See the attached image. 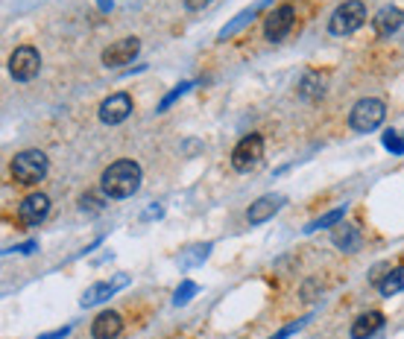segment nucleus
Here are the masks:
<instances>
[{
    "label": "nucleus",
    "instance_id": "f257e3e1",
    "mask_svg": "<svg viewBox=\"0 0 404 339\" xmlns=\"http://www.w3.org/2000/svg\"><path fill=\"white\" fill-rule=\"evenodd\" d=\"M141 182H144V170L132 158H121L103 170L100 190L106 199H129L132 193H138Z\"/></svg>",
    "mask_w": 404,
    "mask_h": 339
},
{
    "label": "nucleus",
    "instance_id": "f03ea898",
    "mask_svg": "<svg viewBox=\"0 0 404 339\" xmlns=\"http://www.w3.org/2000/svg\"><path fill=\"white\" fill-rule=\"evenodd\" d=\"M12 179L21 184H38L50 173V158H47L41 150H23L12 158Z\"/></svg>",
    "mask_w": 404,
    "mask_h": 339
},
{
    "label": "nucleus",
    "instance_id": "7ed1b4c3",
    "mask_svg": "<svg viewBox=\"0 0 404 339\" xmlns=\"http://www.w3.org/2000/svg\"><path fill=\"white\" fill-rule=\"evenodd\" d=\"M384 114H387L384 100H378V96H364V100H358L354 109L349 111V126L354 132L366 135V132H372L384 123Z\"/></svg>",
    "mask_w": 404,
    "mask_h": 339
},
{
    "label": "nucleus",
    "instance_id": "20e7f679",
    "mask_svg": "<svg viewBox=\"0 0 404 339\" xmlns=\"http://www.w3.org/2000/svg\"><path fill=\"white\" fill-rule=\"evenodd\" d=\"M364 21H366V4L364 0H346V4H340L334 9V15H331L328 33L331 35H349L354 30H361Z\"/></svg>",
    "mask_w": 404,
    "mask_h": 339
},
{
    "label": "nucleus",
    "instance_id": "39448f33",
    "mask_svg": "<svg viewBox=\"0 0 404 339\" xmlns=\"http://www.w3.org/2000/svg\"><path fill=\"white\" fill-rule=\"evenodd\" d=\"M261 158H264V138L255 135V132L241 138L237 147L231 150V167L237 173H252V170L261 164Z\"/></svg>",
    "mask_w": 404,
    "mask_h": 339
},
{
    "label": "nucleus",
    "instance_id": "423d86ee",
    "mask_svg": "<svg viewBox=\"0 0 404 339\" xmlns=\"http://www.w3.org/2000/svg\"><path fill=\"white\" fill-rule=\"evenodd\" d=\"M41 70V53L30 44L15 47V53L9 56V74L18 82H33Z\"/></svg>",
    "mask_w": 404,
    "mask_h": 339
},
{
    "label": "nucleus",
    "instance_id": "0eeeda50",
    "mask_svg": "<svg viewBox=\"0 0 404 339\" xmlns=\"http://www.w3.org/2000/svg\"><path fill=\"white\" fill-rule=\"evenodd\" d=\"M293 23H296V9H293L290 4L275 6V9L267 15V21H264V38H267V41H273V44L284 41V38L290 35Z\"/></svg>",
    "mask_w": 404,
    "mask_h": 339
},
{
    "label": "nucleus",
    "instance_id": "6e6552de",
    "mask_svg": "<svg viewBox=\"0 0 404 339\" xmlns=\"http://www.w3.org/2000/svg\"><path fill=\"white\" fill-rule=\"evenodd\" d=\"M138 53H141V41L135 35H126V38H121V41H114V44L106 47V50H103V65L117 70V67L129 65L132 59H138Z\"/></svg>",
    "mask_w": 404,
    "mask_h": 339
},
{
    "label": "nucleus",
    "instance_id": "1a4fd4ad",
    "mask_svg": "<svg viewBox=\"0 0 404 339\" xmlns=\"http://www.w3.org/2000/svg\"><path fill=\"white\" fill-rule=\"evenodd\" d=\"M132 114V96L129 94H111L100 103V120L106 126H117Z\"/></svg>",
    "mask_w": 404,
    "mask_h": 339
},
{
    "label": "nucleus",
    "instance_id": "9d476101",
    "mask_svg": "<svg viewBox=\"0 0 404 339\" xmlns=\"http://www.w3.org/2000/svg\"><path fill=\"white\" fill-rule=\"evenodd\" d=\"M129 284V275L126 272H121V275H114L111 281H100V284H94L91 289H85L82 293V299H80V304L82 307H94V304H103V301H109L117 289H124Z\"/></svg>",
    "mask_w": 404,
    "mask_h": 339
},
{
    "label": "nucleus",
    "instance_id": "9b49d317",
    "mask_svg": "<svg viewBox=\"0 0 404 339\" xmlns=\"http://www.w3.org/2000/svg\"><path fill=\"white\" fill-rule=\"evenodd\" d=\"M47 213H50V199H47V193H30L18 208V216H21L23 226H41L47 220Z\"/></svg>",
    "mask_w": 404,
    "mask_h": 339
},
{
    "label": "nucleus",
    "instance_id": "f8f14e48",
    "mask_svg": "<svg viewBox=\"0 0 404 339\" xmlns=\"http://www.w3.org/2000/svg\"><path fill=\"white\" fill-rule=\"evenodd\" d=\"M284 196H278V193H264V196H258L252 205H249V211H246V216H249V223L252 226H258V223H267L270 216H275L281 208H284Z\"/></svg>",
    "mask_w": 404,
    "mask_h": 339
},
{
    "label": "nucleus",
    "instance_id": "ddd939ff",
    "mask_svg": "<svg viewBox=\"0 0 404 339\" xmlns=\"http://www.w3.org/2000/svg\"><path fill=\"white\" fill-rule=\"evenodd\" d=\"M296 91H299L302 100H307V103H317V100H322L325 91H328V77L322 74V70H307V74L299 79Z\"/></svg>",
    "mask_w": 404,
    "mask_h": 339
},
{
    "label": "nucleus",
    "instance_id": "4468645a",
    "mask_svg": "<svg viewBox=\"0 0 404 339\" xmlns=\"http://www.w3.org/2000/svg\"><path fill=\"white\" fill-rule=\"evenodd\" d=\"M121 330H124V319H121V313H114V310H103L91 325L94 339H117Z\"/></svg>",
    "mask_w": 404,
    "mask_h": 339
},
{
    "label": "nucleus",
    "instance_id": "2eb2a0df",
    "mask_svg": "<svg viewBox=\"0 0 404 339\" xmlns=\"http://www.w3.org/2000/svg\"><path fill=\"white\" fill-rule=\"evenodd\" d=\"M331 243H334L340 252H358L361 243H364V237H361V228L354 226V223H337V228L331 231Z\"/></svg>",
    "mask_w": 404,
    "mask_h": 339
},
{
    "label": "nucleus",
    "instance_id": "dca6fc26",
    "mask_svg": "<svg viewBox=\"0 0 404 339\" xmlns=\"http://www.w3.org/2000/svg\"><path fill=\"white\" fill-rule=\"evenodd\" d=\"M372 27L381 38H387V35H393V33H398L404 27V12L398 6H384L381 12H375Z\"/></svg>",
    "mask_w": 404,
    "mask_h": 339
},
{
    "label": "nucleus",
    "instance_id": "f3484780",
    "mask_svg": "<svg viewBox=\"0 0 404 339\" xmlns=\"http://www.w3.org/2000/svg\"><path fill=\"white\" fill-rule=\"evenodd\" d=\"M264 6H270V0H258V4L246 6L241 15H234V18L226 23V27L220 30V35H217V38H220V41H226V38H231L234 33H241L244 27H249V23H252V21H255L261 12H264Z\"/></svg>",
    "mask_w": 404,
    "mask_h": 339
},
{
    "label": "nucleus",
    "instance_id": "a211bd4d",
    "mask_svg": "<svg viewBox=\"0 0 404 339\" xmlns=\"http://www.w3.org/2000/svg\"><path fill=\"white\" fill-rule=\"evenodd\" d=\"M384 313L381 310H366V313H361L358 319H354V325H351V339H369V336H375L378 330L384 328Z\"/></svg>",
    "mask_w": 404,
    "mask_h": 339
},
{
    "label": "nucleus",
    "instance_id": "6ab92c4d",
    "mask_svg": "<svg viewBox=\"0 0 404 339\" xmlns=\"http://www.w3.org/2000/svg\"><path fill=\"white\" fill-rule=\"evenodd\" d=\"M378 293H381L384 299H390L395 293H404V266H395V269H390L381 281H378Z\"/></svg>",
    "mask_w": 404,
    "mask_h": 339
},
{
    "label": "nucleus",
    "instance_id": "aec40b11",
    "mask_svg": "<svg viewBox=\"0 0 404 339\" xmlns=\"http://www.w3.org/2000/svg\"><path fill=\"white\" fill-rule=\"evenodd\" d=\"M211 255V243H197V246H187L185 252H179V266L182 269H191V266H200L205 263V257Z\"/></svg>",
    "mask_w": 404,
    "mask_h": 339
},
{
    "label": "nucleus",
    "instance_id": "412c9836",
    "mask_svg": "<svg viewBox=\"0 0 404 339\" xmlns=\"http://www.w3.org/2000/svg\"><path fill=\"white\" fill-rule=\"evenodd\" d=\"M197 85H200L197 79H187V82H179V85H176V88H173V91H170L168 96H164V100H161V103H158V111H164V109H170V106H173V103L179 100V96H185L187 91H194Z\"/></svg>",
    "mask_w": 404,
    "mask_h": 339
},
{
    "label": "nucleus",
    "instance_id": "4be33fe9",
    "mask_svg": "<svg viewBox=\"0 0 404 339\" xmlns=\"http://www.w3.org/2000/svg\"><path fill=\"white\" fill-rule=\"evenodd\" d=\"M381 143L387 147V152H395V155H401V152H404V132L387 129V132H384V138H381Z\"/></svg>",
    "mask_w": 404,
    "mask_h": 339
},
{
    "label": "nucleus",
    "instance_id": "5701e85b",
    "mask_svg": "<svg viewBox=\"0 0 404 339\" xmlns=\"http://www.w3.org/2000/svg\"><path fill=\"white\" fill-rule=\"evenodd\" d=\"M343 213H346V208H334V211H328L322 220H317V223H311L305 231H320V228H328V226H337L340 220H343Z\"/></svg>",
    "mask_w": 404,
    "mask_h": 339
},
{
    "label": "nucleus",
    "instance_id": "b1692460",
    "mask_svg": "<svg viewBox=\"0 0 404 339\" xmlns=\"http://www.w3.org/2000/svg\"><path fill=\"white\" fill-rule=\"evenodd\" d=\"M197 293H200V287H197L194 281H185V284H179V289H176V296H173V304H176V307H182L185 301H191Z\"/></svg>",
    "mask_w": 404,
    "mask_h": 339
},
{
    "label": "nucleus",
    "instance_id": "393cba45",
    "mask_svg": "<svg viewBox=\"0 0 404 339\" xmlns=\"http://www.w3.org/2000/svg\"><path fill=\"white\" fill-rule=\"evenodd\" d=\"M307 319H311V316H305V319H299V322H293V325H288V328H281V330H278L275 336H270V339H288V336H293L299 328H305Z\"/></svg>",
    "mask_w": 404,
    "mask_h": 339
},
{
    "label": "nucleus",
    "instance_id": "a878e982",
    "mask_svg": "<svg viewBox=\"0 0 404 339\" xmlns=\"http://www.w3.org/2000/svg\"><path fill=\"white\" fill-rule=\"evenodd\" d=\"M80 208H82V211H94V213H97V211H103V199L88 196V193H85V196L80 199Z\"/></svg>",
    "mask_w": 404,
    "mask_h": 339
},
{
    "label": "nucleus",
    "instance_id": "bb28decb",
    "mask_svg": "<svg viewBox=\"0 0 404 339\" xmlns=\"http://www.w3.org/2000/svg\"><path fill=\"white\" fill-rule=\"evenodd\" d=\"M70 333V325L67 328H59V330H53V333H44V336H38V339H65Z\"/></svg>",
    "mask_w": 404,
    "mask_h": 339
},
{
    "label": "nucleus",
    "instance_id": "cd10ccee",
    "mask_svg": "<svg viewBox=\"0 0 404 339\" xmlns=\"http://www.w3.org/2000/svg\"><path fill=\"white\" fill-rule=\"evenodd\" d=\"M211 4V0H185V6L187 9H194V12H200V9H205Z\"/></svg>",
    "mask_w": 404,
    "mask_h": 339
},
{
    "label": "nucleus",
    "instance_id": "c85d7f7f",
    "mask_svg": "<svg viewBox=\"0 0 404 339\" xmlns=\"http://www.w3.org/2000/svg\"><path fill=\"white\" fill-rule=\"evenodd\" d=\"M12 252H21V255H30V252H36V243H27V246H15Z\"/></svg>",
    "mask_w": 404,
    "mask_h": 339
},
{
    "label": "nucleus",
    "instance_id": "c756f323",
    "mask_svg": "<svg viewBox=\"0 0 404 339\" xmlns=\"http://www.w3.org/2000/svg\"><path fill=\"white\" fill-rule=\"evenodd\" d=\"M97 4H100L103 12H111V9H114V0H97Z\"/></svg>",
    "mask_w": 404,
    "mask_h": 339
}]
</instances>
